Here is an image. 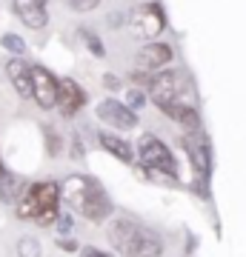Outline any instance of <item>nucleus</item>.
Masks as SVG:
<instances>
[{"label": "nucleus", "instance_id": "1", "mask_svg": "<svg viewBox=\"0 0 246 257\" xmlns=\"http://www.w3.org/2000/svg\"><path fill=\"white\" fill-rule=\"evenodd\" d=\"M57 203H60V186L57 183H32L18 197V217L35 220L37 226H49L57 220Z\"/></svg>", "mask_w": 246, "mask_h": 257}, {"label": "nucleus", "instance_id": "2", "mask_svg": "<svg viewBox=\"0 0 246 257\" xmlns=\"http://www.w3.org/2000/svg\"><path fill=\"white\" fill-rule=\"evenodd\" d=\"M137 157L146 169H157V172H166V175H178V166H175L172 152L166 149L163 140H157L155 135H140L137 138Z\"/></svg>", "mask_w": 246, "mask_h": 257}, {"label": "nucleus", "instance_id": "3", "mask_svg": "<svg viewBox=\"0 0 246 257\" xmlns=\"http://www.w3.org/2000/svg\"><path fill=\"white\" fill-rule=\"evenodd\" d=\"M29 74H32V100L40 106V109H55L57 103V77L46 66H29Z\"/></svg>", "mask_w": 246, "mask_h": 257}, {"label": "nucleus", "instance_id": "4", "mask_svg": "<svg viewBox=\"0 0 246 257\" xmlns=\"http://www.w3.org/2000/svg\"><path fill=\"white\" fill-rule=\"evenodd\" d=\"M181 92H183L181 74H175V72H157L149 80V97L157 103V109L166 106V103H183Z\"/></svg>", "mask_w": 246, "mask_h": 257}, {"label": "nucleus", "instance_id": "5", "mask_svg": "<svg viewBox=\"0 0 246 257\" xmlns=\"http://www.w3.org/2000/svg\"><path fill=\"white\" fill-rule=\"evenodd\" d=\"M140 231H143V226L135 220H115L109 229V243L115 246V251H120V254H126V257H135Z\"/></svg>", "mask_w": 246, "mask_h": 257}, {"label": "nucleus", "instance_id": "6", "mask_svg": "<svg viewBox=\"0 0 246 257\" xmlns=\"http://www.w3.org/2000/svg\"><path fill=\"white\" fill-rule=\"evenodd\" d=\"M95 114H98V120H103V123H109V126H115V128H123V132L137 126V114L132 109H126L120 100H115V97L98 103Z\"/></svg>", "mask_w": 246, "mask_h": 257}, {"label": "nucleus", "instance_id": "7", "mask_svg": "<svg viewBox=\"0 0 246 257\" xmlns=\"http://www.w3.org/2000/svg\"><path fill=\"white\" fill-rule=\"evenodd\" d=\"M98 189H101L98 180H92V177H86V175H72V177H66V183L60 186V197H63L69 206H74V209L80 211V206L89 200Z\"/></svg>", "mask_w": 246, "mask_h": 257}, {"label": "nucleus", "instance_id": "8", "mask_svg": "<svg viewBox=\"0 0 246 257\" xmlns=\"http://www.w3.org/2000/svg\"><path fill=\"white\" fill-rule=\"evenodd\" d=\"M132 26L140 37H157L166 26V18H163V9L157 3H146L132 15Z\"/></svg>", "mask_w": 246, "mask_h": 257}, {"label": "nucleus", "instance_id": "9", "mask_svg": "<svg viewBox=\"0 0 246 257\" xmlns=\"http://www.w3.org/2000/svg\"><path fill=\"white\" fill-rule=\"evenodd\" d=\"M83 103H86V92H83L80 86L72 80V77H57V109L63 111L66 117H72L74 111L83 109Z\"/></svg>", "mask_w": 246, "mask_h": 257}, {"label": "nucleus", "instance_id": "10", "mask_svg": "<svg viewBox=\"0 0 246 257\" xmlns=\"http://www.w3.org/2000/svg\"><path fill=\"white\" fill-rule=\"evenodd\" d=\"M169 60H172V49L166 46V43H146V46L137 52V66H140V72H146V74L163 69Z\"/></svg>", "mask_w": 246, "mask_h": 257}, {"label": "nucleus", "instance_id": "11", "mask_svg": "<svg viewBox=\"0 0 246 257\" xmlns=\"http://www.w3.org/2000/svg\"><path fill=\"white\" fill-rule=\"evenodd\" d=\"M15 15H18L29 29H43L46 23H49L46 0H15Z\"/></svg>", "mask_w": 246, "mask_h": 257}, {"label": "nucleus", "instance_id": "12", "mask_svg": "<svg viewBox=\"0 0 246 257\" xmlns=\"http://www.w3.org/2000/svg\"><path fill=\"white\" fill-rule=\"evenodd\" d=\"M183 149L189 155L192 166L198 169L201 177H209L212 172V152H209V143L206 140H195V138H183Z\"/></svg>", "mask_w": 246, "mask_h": 257}, {"label": "nucleus", "instance_id": "13", "mask_svg": "<svg viewBox=\"0 0 246 257\" xmlns=\"http://www.w3.org/2000/svg\"><path fill=\"white\" fill-rule=\"evenodd\" d=\"M160 111H163L166 117L178 120L186 132L198 135V128H201V117H198V111L192 109L189 103H166V106H160Z\"/></svg>", "mask_w": 246, "mask_h": 257}, {"label": "nucleus", "instance_id": "14", "mask_svg": "<svg viewBox=\"0 0 246 257\" xmlns=\"http://www.w3.org/2000/svg\"><path fill=\"white\" fill-rule=\"evenodd\" d=\"M6 74H9L12 86H15V92H18L20 97H32V74H29V63H26V60H20V57L9 60Z\"/></svg>", "mask_w": 246, "mask_h": 257}, {"label": "nucleus", "instance_id": "15", "mask_svg": "<svg viewBox=\"0 0 246 257\" xmlns=\"http://www.w3.org/2000/svg\"><path fill=\"white\" fill-rule=\"evenodd\" d=\"M80 214L86 217V220H92V223H101V220H106V217L112 214V200L106 197L103 189H98V192L80 206Z\"/></svg>", "mask_w": 246, "mask_h": 257}, {"label": "nucleus", "instance_id": "16", "mask_svg": "<svg viewBox=\"0 0 246 257\" xmlns=\"http://www.w3.org/2000/svg\"><path fill=\"white\" fill-rule=\"evenodd\" d=\"M98 140H101V146L106 149V152H109L112 157H118V160H123V163H129V160L135 157L132 146H129V143H126L123 138H118V135H106V132H103V135H101Z\"/></svg>", "mask_w": 246, "mask_h": 257}, {"label": "nucleus", "instance_id": "17", "mask_svg": "<svg viewBox=\"0 0 246 257\" xmlns=\"http://www.w3.org/2000/svg\"><path fill=\"white\" fill-rule=\"evenodd\" d=\"M160 251H163V243L157 237V231L143 226L140 240H137V248H135V257H160Z\"/></svg>", "mask_w": 246, "mask_h": 257}, {"label": "nucleus", "instance_id": "18", "mask_svg": "<svg viewBox=\"0 0 246 257\" xmlns=\"http://www.w3.org/2000/svg\"><path fill=\"white\" fill-rule=\"evenodd\" d=\"M0 46L6 49V52H12V55H23V52H26V40H23V37L20 35H12V32H6V35L0 37Z\"/></svg>", "mask_w": 246, "mask_h": 257}, {"label": "nucleus", "instance_id": "19", "mask_svg": "<svg viewBox=\"0 0 246 257\" xmlns=\"http://www.w3.org/2000/svg\"><path fill=\"white\" fill-rule=\"evenodd\" d=\"M80 37H83V43L89 46V52H92L95 57H103V55H106V49H103V43H101V40H98L95 35H92L89 29H80Z\"/></svg>", "mask_w": 246, "mask_h": 257}, {"label": "nucleus", "instance_id": "20", "mask_svg": "<svg viewBox=\"0 0 246 257\" xmlns=\"http://www.w3.org/2000/svg\"><path fill=\"white\" fill-rule=\"evenodd\" d=\"M18 254L20 257H37L40 254V243H37L35 237H23L18 243Z\"/></svg>", "mask_w": 246, "mask_h": 257}, {"label": "nucleus", "instance_id": "21", "mask_svg": "<svg viewBox=\"0 0 246 257\" xmlns=\"http://www.w3.org/2000/svg\"><path fill=\"white\" fill-rule=\"evenodd\" d=\"M146 103V92H140V89H129L126 92V100H123V106H126V109H140V106H143Z\"/></svg>", "mask_w": 246, "mask_h": 257}, {"label": "nucleus", "instance_id": "22", "mask_svg": "<svg viewBox=\"0 0 246 257\" xmlns=\"http://www.w3.org/2000/svg\"><path fill=\"white\" fill-rule=\"evenodd\" d=\"M66 3H69V9H74V12H92V9L101 6V0H66Z\"/></svg>", "mask_w": 246, "mask_h": 257}, {"label": "nucleus", "instance_id": "23", "mask_svg": "<svg viewBox=\"0 0 246 257\" xmlns=\"http://www.w3.org/2000/svg\"><path fill=\"white\" fill-rule=\"evenodd\" d=\"M103 86H106L109 92H115V89H120V80L115 77V74H103Z\"/></svg>", "mask_w": 246, "mask_h": 257}, {"label": "nucleus", "instance_id": "24", "mask_svg": "<svg viewBox=\"0 0 246 257\" xmlns=\"http://www.w3.org/2000/svg\"><path fill=\"white\" fill-rule=\"evenodd\" d=\"M80 257H109V254L101 251V248H95V246H86V248H80Z\"/></svg>", "mask_w": 246, "mask_h": 257}, {"label": "nucleus", "instance_id": "25", "mask_svg": "<svg viewBox=\"0 0 246 257\" xmlns=\"http://www.w3.org/2000/svg\"><path fill=\"white\" fill-rule=\"evenodd\" d=\"M132 80H135L137 86H149V80H152V77H149L146 72H135V74H132Z\"/></svg>", "mask_w": 246, "mask_h": 257}, {"label": "nucleus", "instance_id": "26", "mask_svg": "<svg viewBox=\"0 0 246 257\" xmlns=\"http://www.w3.org/2000/svg\"><path fill=\"white\" fill-rule=\"evenodd\" d=\"M57 220H60V231H69V229H72V217H69V214L57 217Z\"/></svg>", "mask_w": 246, "mask_h": 257}, {"label": "nucleus", "instance_id": "27", "mask_svg": "<svg viewBox=\"0 0 246 257\" xmlns=\"http://www.w3.org/2000/svg\"><path fill=\"white\" fill-rule=\"evenodd\" d=\"M60 246H63L66 251H74V248H77V243H72V240H63V243H60Z\"/></svg>", "mask_w": 246, "mask_h": 257}, {"label": "nucleus", "instance_id": "28", "mask_svg": "<svg viewBox=\"0 0 246 257\" xmlns=\"http://www.w3.org/2000/svg\"><path fill=\"white\" fill-rule=\"evenodd\" d=\"M3 172H6V169H3V163H0V175H3Z\"/></svg>", "mask_w": 246, "mask_h": 257}]
</instances>
